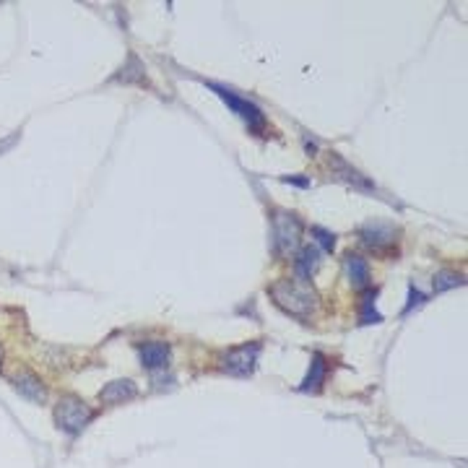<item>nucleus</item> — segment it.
Here are the masks:
<instances>
[{"label": "nucleus", "mask_w": 468, "mask_h": 468, "mask_svg": "<svg viewBox=\"0 0 468 468\" xmlns=\"http://www.w3.org/2000/svg\"><path fill=\"white\" fill-rule=\"evenodd\" d=\"M268 294L273 297L278 307L294 317H310L317 305V292L312 289L310 281L305 278H281L273 286H268Z\"/></svg>", "instance_id": "nucleus-1"}, {"label": "nucleus", "mask_w": 468, "mask_h": 468, "mask_svg": "<svg viewBox=\"0 0 468 468\" xmlns=\"http://www.w3.org/2000/svg\"><path fill=\"white\" fill-rule=\"evenodd\" d=\"M141 362L146 370H161L169 362V346L161 341H151V344L141 346Z\"/></svg>", "instance_id": "nucleus-7"}, {"label": "nucleus", "mask_w": 468, "mask_h": 468, "mask_svg": "<svg viewBox=\"0 0 468 468\" xmlns=\"http://www.w3.org/2000/svg\"><path fill=\"white\" fill-rule=\"evenodd\" d=\"M14 382H16V390H19L24 398H29V401H34V403L44 401V388H42V382H39L37 375L21 372V375H16Z\"/></svg>", "instance_id": "nucleus-9"}, {"label": "nucleus", "mask_w": 468, "mask_h": 468, "mask_svg": "<svg viewBox=\"0 0 468 468\" xmlns=\"http://www.w3.org/2000/svg\"><path fill=\"white\" fill-rule=\"evenodd\" d=\"M258 354H260V344H245L229 349L227 357H224V372L234 375V377H245L255 370Z\"/></svg>", "instance_id": "nucleus-5"}, {"label": "nucleus", "mask_w": 468, "mask_h": 468, "mask_svg": "<svg viewBox=\"0 0 468 468\" xmlns=\"http://www.w3.org/2000/svg\"><path fill=\"white\" fill-rule=\"evenodd\" d=\"M211 88L221 96V99H224V104H227L229 110L237 112V115H240L242 120H245V123L253 128V131H260V128L265 125L263 112L258 110L253 102H245V99H240V96L234 94V91H229V88H224V86H216V83H211Z\"/></svg>", "instance_id": "nucleus-4"}, {"label": "nucleus", "mask_w": 468, "mask_h": 468, "mask_svg": "<svg viewBox=\"0 0 468 468\" xmlns=\"http://www.w3.org/2000/svg\"><path fill=\"white\" fill-rule=\"evenodd\" d=\"M312 234H315V237H320V245H322V248H325V250H333V245H336V237H333V234L325 232V229H320V227H315Z\"/></svg>", "instance_id": "nucleus-15"}, {"label": "nucleus", "mask_w": 468, "mask_h": 468, "mask_svg": "<svg viewBox=\"0 0 468 468\" xmlns=\"http://www.w3.org/2000/svg\"><path fill=\"white\" fill-rule=\"evenodd\" d=\"M322 380H325V359L320 357V354H315L312 357V367H310L307 377H305V382H302V390H317L322 385Z\"/></svg>", "instance_id": "nucleus-11"}, {"label": "nucleus", "mask_w": 468, "mask_h": 468, "mask_svg": "<svg viewBox=\"0 0 468 468\" xmlns=\"http://www.w3.org/2000/svg\"><path fill=\"white\" fill-rule=\"evenodd\" d=\"M55 422L68 434H78L91 422V409L76 395H66V398H60L58 409H55Z\"/></svg>", "instance_id": "nucleus-2"}, {"label": "nucleus", "mask_w": 468, "mask_h": 468, "mask_svg": "<svg viewBox=\"0 0 468 468\" xmlns=\"http://www.w3.org/2000/svg\"><path fill=\"white\" fill-rule=\"evenodd\" d=\"M317 258H320V253L315 248H302L300 255H297V273H300L302 278H310L312 276V271L317 268Z\"/></svg>", "instance_id": "nucleus-12"}, {"label": "nucleus", "mask_w": 468, "mask_h": 468, "mask_svg": "<svg viewBox=\"0 0 468 468\" xmlns=\"http://www.w3.org/2000/svg\"><path fill=\"white\" fill-rule=\"evenodd\" d=\"M362 240H365L367 248L372 250H382V248H390L395 242V227L390 224H380V221H372V224H367L362 229Z\"/></svg>", "instance_id": "nucleus-6"}, {"label": "nucleus", "mask_w": 468, "mask_h": 468, "mask_svg": "<svg viewBox=\"0 0 468 468\" xmlns=\"http://www.w3.org/2000/svg\"><path fill=\"white\" fill-rule=\"evenodd\" d=\"M422 302H424V294H419V292H414V289H411V302L406 305V312H409L414 305H422Z\"/></svg>", "instance_id": "nucleus-16"}, {"label": "nucleus", "mask_w": 468, "mask_h": 468, "mask_svg": "<svg viewBox=\"0 0 468 468\" xmlns=\"http://www.w3.org/2000/svg\"><path fill=\"white\" fill-rule=\"evenodd\" d=\"M273 240H276V253H281V255L292 253L297 248V242H300V221H297V216L278 211L276 219H273Z\"/></svg>", "instance_id": "nucleus-3"}, {"label": "nucleus", "mask_w": 468, "mask_h": 468, "mask_svg": "<svg viewBox=\"0 0 468 468\" xmlns=\"http://www.w3.org/2000/svg\"><path fill=\"white\" fill-rule=\"evenodd\" d=\"M136 393H138V388H136V382L133 380H115V382H110V385H104L99 398H102L104 403H123V401H131Z\"/></svg>", "instance_id": "nucleus-8"}, {"label": "nucleus", "mask_w": 468, "mask_h": 468, "mask_svg": "<svg viewBox=\"0 0 468 468\" xmlns=\"http://www.w3.org/2000/svg\"><path fill=\"white\" fill-rule=\"evenodd\" d=\"M463 284V276L461 273H453V271H442L434 276V292L442 294L447 292V289H455V286Z\"/></svg>", "instance_id": "nucleus-13"}, {"label": "nucleus", "mask_w": 468, "mask_h": 468, "mask_svg": "<svg viewBox=\"0 0 468 468\" xmlns=\"http://www.w3.org/2000/svg\"><path fill=\"white\" fill-rule=\"evenodd\" d=\"M0 359H3V349H0Z\"/></svg>", "instance_id": "nucleus-17"}, {"label": "nucleus", "mask_w": 468, "mask_h": 468, "mask_svg": "<svg viewBox=\"0 0 468 468\" xmlns=\"http://www.w3.org/2000/svg\"><path fill=\"white\" fill-rule=\"evenodd\" d=\"M346 273H349L351 284L365 289L370 284V268H367V260L359 255H346Z\"/></svg>", "instance_id": "nucleus-10"}, {"label": "nucleus", "mask_w": 468, "mask_h": 468, "mask_svg": "<svg viewBox=\"0 0 468 468\" xmlns=\"http://www.w3.org/2000/svg\"><path fill=\"white\" fill-rule=\"evenodd\" d=\"M372 302H375V292H370L367 294V300H365V315H362V322H380V315L375 312V307H372Z\"/></svg>", "instance_id": "nucleus-14"}]
</instances>
